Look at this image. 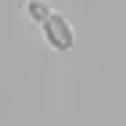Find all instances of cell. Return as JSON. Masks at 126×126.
<instances>
[{"label":"cell","mask_w":126,"mask_h":126,"mask_svg":"<svg viewBox=\"0 0 126 126\" xmlns=\"http://www.w3.org/2000/svg\"><path fill=\"white\" fill-rule=\"evenodd\" d=\"M43 35L48 40V46L54 51H70L73 43H75V32H73V24L62 16V14H54L43 22Z\"/></svg>","instance_id":"1"},{"label":"cell","mask_w":126,"mask_h":126,"mask_svg":"<svg viewBox=\"0 0 126 126\" xmlns=\"http://www.w3.org/2000/svg\"><path fill=\"white\" fill-rule=\"evenodd\" d=\"M27 14H30L32 22L43 24V22L51 16V5L46 3V0H27Z\"/></svg>","instance_id":"2"}]
</instances>
